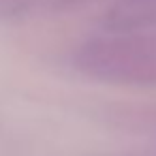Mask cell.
I'll return each instance as SVG.
<instances>
[]
</instances>
